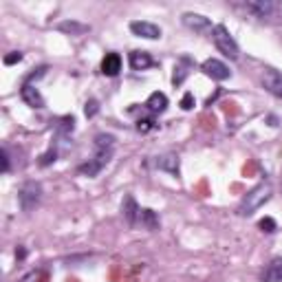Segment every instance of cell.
Returning a JSON list of instances; mask_svg holds the SVG:
<instances>
[{"instance_id": "4dcf8cb0", "label": "cell", "mask_w": 282, "mask_h": 282, "mask_svg": "<svg viewBox=\"0 0 282 282\" xmlns=\"http://www.w3.org/2000/svg\"><path fill=\"white\" fill-rule=\"evenodd\" d=\"M22 282H27V280H22Z\"/></svg>"}, {"instance_id": "44dd1931", "label": "cell", "mask_w": 282, "mask_h": 282, "mask_svg": "<svg viewBox=\"0 0 282 282\" xmlns=\"http://www.w3.org/2000/svg\"><path fill=\"white\" fill-rule=\"evenodd\" d=\"M55 159H58V152H55V148L46 150V152L40 157V166H42V168H49L51 163H55Z\"/></svg>"}, {"instance_id": "d4e9b609", "label": "cell", "mask_w": 282, "mask_h": 282, "mask_svg": "<svg viewBox=\"0 0 282 282\" xmlns=\"http://www.w3.org/2000/svg\"><path fill=\"white\" fill-rule=\"evenodd\" d=\"M97 112H100V104H97L95 100H88L86 106H84V115H86V117H95Z\"/></svg>"}, {"instance_id": "d6986e66", "label": "cell", "mask_w": 282, "mask_h": 282, "mask_svg": "<svg viewBox=\"0 0 282 282\" xmlns=\"http://www.w3.org/2000/svg\"><path fill=\"white\" fill-rule=\"evenodd\" d=\"M73 128H75V119L70 115L62 117V119H58V133L69 135V133H73Z\"/></svg>"}, {"instance_id": "5b68a950", "label": "cell", "mask_w": 282, "mask_h": 282, "mask_svg": "<svg viewBox=\"0 0 282 282\" xmlns=\"http://www.w3.org/2000/svg\"><path fill=\"white\" fill-rule=\"evenodd\" d=\"M203 73L208 75V77L216 79V82H225V79L232 77V70H229V67L225 62H220V60L216 58H210L203 62Z\"/></svg>"}, {"instance_id": "ffe728a7", "label": "cell", "mask_w": 282, "mask_h": 282, "mask_svg": "<svg viewBox=\"0 0 282 282\" xmlns=\"http://www.w3.org/2000/svg\"><path fill=\"white\" fill-rule=\"evenodd\" d=\"M95 148H115V137L112 135H97L95 137Z\"/></svg>"}, {"instance_id": "ac0fdd59", "label": "cell", "mask_w": 282, "mask_h": 282, "mask_svg": "<svg viewBox=\"0 0 282 282\" xmlns=\"http://www.w3.org/2000/svg\"><path fill=\"white\" fill-rule=\"evenodd\" d=\"M145 106L150 108L152 112H163L168 108V97H166V93H152V95L148 97V102H145Z\"/></svg>"}, {"instance_id": "8992f818", "label": "cell", "mask_w": 282, "mask_h": 282, "mask_svg": "<svg viewBox=\"0 0 282 282\" xmlns=\"http://www.w3.org/2000/svg\"><path fill=\"white\" fill-rule=\"evenodd\" d=\"M260 82H262V86L271 93V95H276V97H280V100H282V73H280V70L265 69V70H262V75H260Z\"/></svg>"}, {"instance_id": "52a82bcc", "label": "cell", "mask_w": 282, "mask_h": 282, "mask_svg": "<svg viewBox=\"0 0 282 282\" xmlns=\"http://www.w3.org/2000/svg\"><path fill=\"white\" fill-rule=\"evenodd\" d=\"M130 31L139 37H145V40H159L161 37V27L148 20H133L130 22Z\"/></svg>"}, {"instance_id": "8fae6325", "label": "cell", "mask_w": 282, "mask_h": 282, "mask_svg": "<svg viewBox=\"0 0 282 282\" xmlns=\"http://www.w3.org/2000/svg\"><path fill=\"white\" fill-rule=\"evenodd\" d=\"M20 95H22V100L27 102V106H31V108H44V97H42L40 91H37L35 86H31V84H22Z\"/></svg>"}, {"instance_id": "7c38bea8", "label": "cell", "mask_w": 282, "mask_h": 282, "mask_svg": "<svg viewBox=\"0 0 282 282\" xmlns=\"http://www.w3.org/2000/svg\"><path fill=\"white\" fill-rule=\"evenodd\" d=\"M260 282H282V258H274V260L262 269Z\"/></svg>"}, {"instance_id": "7a4b0ae2", "label": "cell", "mask_w": 282, "mask_h": 282, "mask_svg": "<svg viewBox=\"0 0 282 282\" xmlns=\"http://www.w3.org/2000/svg\"><path fill=\"white\" fill-rule=\"evenodd\" d=\"M212 40H214L216 49H218L220 53L225 55V58L238 60V55H241V51H238V44H236V40L229 35V31L225 29L223 25H216L214 29H212Z\"/></svg>"}, {"instance_id": "30bf717a", "label": "cell", "mask_w": 282, "mask_h": 282, "mask_svg": "<svg viewBox=\"0 0 282 282\" xmlns=\"http://www.w3.org/2000/svg\"><path fill=\"white\" fill-rule=\"evenodd\" d=\"M152 166L157 170H163V172H170V175L178 176V154L176 152H163L159 157H154Z\"/></svg>"}, {"instance_id": "f546056e", "label": "cell", "mask_w": 282, "mask_h": 282, "mask_svg": "<svg viewBox=\"0 0 282 282\" xmlns=\"http://www.w3.org/2000/svg\"><path fill=\"white\" fill-rule=\"evenodd\" d=\"M278 9H280V13H282V2H280V7H278Z\"/></svg>"}, {"instance_id": "3957f363", "label": "cell", "mask_w": 282, "mask_h": 282, "mask_svg": "<svg viewBox=\"0 0 282 282\" xmlns=\"http://www.w3.org/2000/svg\"><path fill=\"white\" fill-rule=\"evenodd\" d=\"M42 199V185L37 181H27L18 190V203H20L22 212H34Z\"/></svg>"}, {"instance_id": "603a6c76", "label": "cell", "mask_w": 282, "mask_h": 282, "mask_svg": "<svg viewBox=\"0 0 282 282\" xmlns=\"http://www.w3.org/2000/svg\"><path fill=\"white\" fill-rule=\"evenodd\" d=\"M157 128V124H154V119H139L137 121V130L139 133H150V130Z\"/></svg>"}, {"instance_id": "9c48e42d", "label": "cell", "mask_w": 282, "mask_h": 282, "mask_svg": "<svg viewBox=\"0 0 282 282\" xmlns=\"http://www.w3.org/2000/svg\"><path fill=\"white\" fill-rule=\"evenodd\" d=\"M183 25L187 27V29L196 31V34H205V31H212L214 27H212L210 18L201 16V13H183Z\"/></svg>"}, {"instance_id": "2e32d148", "label": "cell", "mask_w": 282, "mask_h": 282, "mask_svg": "<svg viewBox=\"0 0 282 282\" xmlns=\"http://www.w3.org/2000/svg\"><path fill=\"white\" fill-rule=\"evenodd\" d=\"M152 58H150V53H145V51H133L130 53V67L135 70H143L148 67H152Z\"/></svg>"}, {"instance_id": "ba28073f", "label": "cell", "mask_w": 282, "mask_h": 282, "mask_svg": "<svg viewBox=\"0 0 282 282\" xmlns=\"http://www.w3.org/2000/svg\"><path fill=\"white\" fill-rule=\"evenodd\" d=\"M139 214H141V208L137 205L135 196L126 194L124 201H121V216H124L126 225H128V227H135V225L139 223Z\"/></svg>"}, {"instance_id": "4316f807", "label": "cell", "mask_w": 282, "mask_h": 282, "mask_svg": "<svg viewBox=\"0 0 282 282\" xmlns=\"http://www.w3.org/2000/svg\"><path fill=\"white\" fill-rule=\"evenodd\" d=\"M181 108L183 110H192V108H194V95H192V93H185V95L181 97Z\"/></svg>"}, {"instance_id": "484cf974", "label": "cell", "mask_w": 282, "mask_h": 282, "mask_svg": "<svg viewBox=\"0 0 282 282\" xmlns=\"http://www.w3.org/2000/svg\"><path fill=\"white\" fill-rule=\"evenodd\" d=\"M20 60H22V53H20V51H13V53H7V55H4L2 62L7 64V67H11V64H18Z\"/></svg>"}, {"instance_id": "6da1fadb", "label": "cell", "mask_w": 282, "mask_h": 282, "mask_svg": "<svg viewBox=\"0 0 282 282\" xmlns=\"http://www.w3.org/2000/svg\"><path fill=\"white\" fill-rule=\"evenodd\" d=\"M271 194H274V185H271L269 181L258 183L253 190H249L247 194L243 196L241 205H238V214H241V216H251L253 212L260 210L262 205L271 199Z\"/></svg>"}, {"instance_id": "f1b7e54d", "label": "cell", "mask_w": 282, "mask_h": 282, "mask_svg": "<svg viewBox=\"0 0 282 282\" xmlns=\"http://www.w3.org/2000/svg\"><path fill=\"white\" fill-rule=\"evenodd\" d=\"M16 258H18V260H25V258H27V249L25 247L16 249Z\"/></svg>"}, {"instance_id": "e0dca14e", "label": "cell", "mask_w": 282, "mask_h": 282, "mask_svg": "<svg viewBox=\"0 0 282 282\" xmlns=\"http://www.w3.org/2000/svg\"><path fill=\"white\" fill-rule=\"evenodd\" d=\"M139 223H141V227L148 229V232H154V229H159V216H157V212H152V210H141Z\"/></svg>"}, {"instance_id": "7402d4cb", "label": "cell", "mask_w": 282, "mask_h": 282, "mask_svg": "<svg viewBox=\"0 0 282 282\" xmlns=\"http://www.w3.org/2000/svg\"><path fill=\"white\" fill-rule=\"evenodd\" d=\"M258 227L262 229V232H267V234H271V232H276L278 229V225H276V220L271 218V216H265V218L258 223Z\"/></svg>"}, {"instance_id": "83f0119b", "label": "cell", "mask_w": 282, "mask_h": 282, "mask_svg": "<svg viewBox=\"0 0 282 282\" xmlns=\"http://www.w3.org/2000/svg\"><path fill=\"white\" fill-rule=\"evenodd\" d=\"M2 172H9V148H2Z\"/></svg>"}, {"instance_id": "cb8c5ba5", "label": "cell", "mask_w": 282, "mask_h": 282, "mask_svg": "<svg viewBox=\"0 0 282 282\" xmlns=\"http://www.w3.org/2000/svg\"><path fill=\"white\" fill-rule=\"evenodd\" d=\"M185 77H187V70L183 69V67H176L175 69V75H172V84H175V86H181Z\"/></svg>"}, {"instance_id": "9a60e30c", "label": "cell", "mask_w": 282, "mask_h": 282, "mask_svg": "<svg viewBox=\"0 0 282 282\" xmlns=\"http://www.w3.org/2000/svg\"><path fill=\"white\" fill-rule=\"evenodd\" d=\"M247 9L256 13L258 18H265V16H271V13H274L276 4L271 2V0H251V2H247Z\"/></svg>"}, {"instance_id": "5bb4252c", "label": "cell", "mask_w": 282, "mask_h": 282, "mask_svg": "<svg viewBox=\"0 0 282 282\" xmlns=\"http://www.w3.org/2000/svg\"><path fill=\"white\" fill-rule=\"evenodd\" d=\"M121 70V58L117 53H106V58L102 60V73L108 77H115Z\"/></svg>"}, {"instance_id": "4fadbf2b", "label": "cell", "mask_w": 282, "mask_h": 282, "mask_svg": "<svg viewBox=\"0 0 282 282\" xmlns=\"http://www.w3.org/2000/svg\"><path fill=\"white\" fill-rule=\"evenodd\" d=\"M55 29L67 35H84L91 31V27L84 25V22H77V20H64V22H60V25H55Z\"/></svg>"}, {"instance_id": "277c9868", "label": "cell", "mask_w": 282, "mask_h": 282, "mask_svg": "<svg viewBox=\"0 0 282 282\" xmlns=\"http://www.w3.org/2000/svg\"><path fill=\"white\" fill-rule=\"evenodd\" d=\"M112 157V148H95V154L88 159L86 163L79 166V175L84 176H97L106 168V163Z\"/></svg>"}]
</instances>
